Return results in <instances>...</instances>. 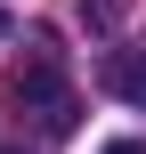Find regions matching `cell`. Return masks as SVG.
I'll list each match as a JSON object with an SVG mask.
<instances>
[{
    "label": "cell",
    "mask_w": 146,
    "mask_h": 154,
    "mask_svg": "<svg viewBox=\"0 0 146 154\" xmlns=\"http://www.w3.org/2000/svg\"><path fill=\"white\" fill-rule=\"evenodd\" d=\"M0 32H8V8H0Z\"/></svg>",
    "instance_id": "4"
},
{
    "label": "cell",
    "mask_w": 146,
    "mask_h": 154,
    "mask_svg": "<svg viewBox=\"0 0 146 154\" xmlns=\"http://www.w3.org/2000/svg\"><path fill=\"white\" fill-rule=\"evenodd\" d=\"M106 154H146V146H138V138H114V146H106Z\"/></svg>",
    "instance_id": "3"
},
{
    "label": "cell",
    "mask_w": 146,
    "mask_h": 154,
    "mask_svg": "<svg viewBox=\"0 0 146 154\" xmlns=\"http://www.w3.org/2000/svg\"><path fill=\"white\" fill-rule=\"evenodd\" d=\"M106 89L122 106H146V49H114L106 57Z\"/></svg>",
    "instance_id": "2"
},
{
    "label": "cell",
    "mask_w": 146,
    "mask_h": 154,
    "mask_svg": "<svg viewBox=\"0 0 146 154\" xmlns=\"http://www.w3.org/2000/svg\"><path fill=\"white\" fill-rule=\"evenodd\" d=\"M8 97H16V114H24L41 138H65V130H73L81 97H73L65 57H57V41H49V32H33V41H24V65H16V81H8Z\"/></svg>",
    "instance_id": "1"
}]
</instances>
